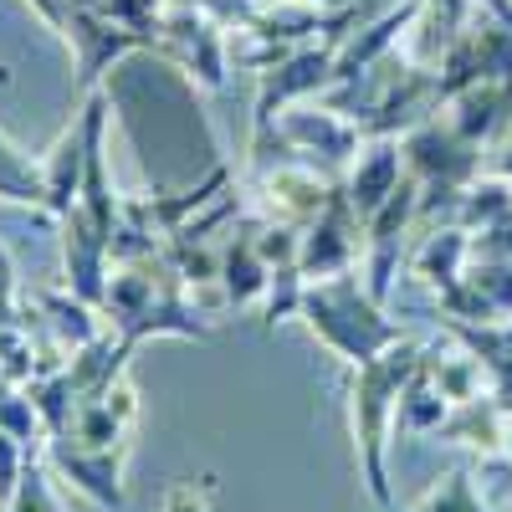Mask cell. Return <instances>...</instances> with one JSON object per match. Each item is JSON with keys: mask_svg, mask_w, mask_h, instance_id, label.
<instances>
[{"mask_svg": "<svg viewBox=\"0 0 512 512\" xmlns=\"http://www.w3.org/2000/svg\"><path fill=\"white\" fill-rule=\"evenodd\" d=\"M123 456H128V446H98L93 451V446H77L67 436L47 441V461L98 507H123V497H128L123 492Z\"/></svg>", "mask_w": 512, "mask_h": 512, "instance_id": "obj_7", "label": "cell"}, {"mask_svg": "<svg viewBox=\"0 0 512 512\" xmlns=\"http://www.w3.org/2000/svg\"><path fill=\"white\" fill-rule=\"evenodd\" d=\"M512 216V180H472L461 195V210H456V226L466 231H492Z\"/></svg>", "mask_w": 512, "mask_h": 512, "instance_id": "obj_19", "label": "cell"}, {"mask_svg": "<svg viewBox=\"0 0 512 512\" xmlns=\"http://www.w3.org/2000/svg\"><path fill=\"white\" fill-rule=\"evenodd\" d=\"M425 369H431V379L441 384V395L451 400V405H461V400H477V395H487L482 390V364L472 359V354H456V359H441L436 349H425Z\"/></svg>", "mask_w": 512, "mask_h": 512, "instance_id": "obj_20", "label": "cell"}, {"mask_svg": "<svg viewBox=\"0 0 512 512\" xmlns=\"http://www.w3.org/2000/svg\"><path fill=\"white\" fill-rule=\"evenodd\" d=\"M466 262H472V231L466 226H436V231H425L420 246L410 251V272L420 282H431L436 292L461 282Z\"/></svg>", "mask_w": 512, "mask_h": 512, "instance_id": "obj_15", "label": "cell"}, {"mask_svg": "<svg viewBox=\"0 0 512 512\" xmlns=\"http://www.w3.org/2000/svg\"><path fill=\"white\" fill-rule=\"evenodd\" d=\"M507 425H512V415L492 400V390L487 395H477V400H461V405H451V415H446V425H441V441H461V446H472V451H482V456H497V451H507Z\"/></svg>", "mask_w": 512, "mask_h": 512, "instance_id": "obj_14", "label": "cell"}, {"mask_svg": "<svg viewBox=\"0 0 512 512\" xmlns=\"http://www.w3.org/2000/svg\"><path fill=\"white\" fill-rule=\"evenodd\" d=\"M88 108H77V118L62 128V139L52 144V154L41 159V175H47V216L62 221L72 200H77V185H82V164H88Z\"/></svg>", "mask_w": 512, "mask_h": 512, "instance_id": "obj_11", "label": "cell"}, {"mask_svg": "<svg viewBox=\"0 0 512 512\" xmlns=\"http://www.w3.org/2000/svg\"><path fill=\"white\" fill-rule=\"evenodd\" d=\"M359 246H364V221H359L349 190L338 185L333 200L323 205V216L303 231V256H297L303 282H323V277H338V272H354Z\"/></svg>", "mask_w": 512, "mask_h": 512, "instance_id": "obj_5", "label": "cell"}, {"mask_svg": "<svg viewBox=\"0 0 512 512\" xmlns=\"http://www.w3.org/2000/svg\"><path fill=\"white\" fill-rule=\"evenodd\" d=\"M267 282H272V267H267L262 246H256V221H246L241 236H231L221 251V292L231 308H246L267 297Z\"/></svg>", "mask_w": 512, "mask_h": 512, "instance_id": "obj_13", "label": "cell"}, {"mask_svg": "<svg viewBox=\"0 0 512 512\" xmlns=\"http://www.w3.org/2000/svg\"><path fill=\"white\" fill-rule=\"evenodd\" d=\"M0 200L47 210V175H41V164H31L6 134H0Z\"/></svg>", "mask_w": 512, "mask_h": 512, "instance_id": "obj_18", "label": "cell"}, {"mask_svg": "<svg viewBox=\"0 0 512 512\" xmlns=\"http://www.w3.org/2000/svg\"><path fill=\"white\" fill-rule=\"evenodd\" d=\"M446 415H451V400L441 395V384L431 379V369H425V359H420V369L410 374V384L400 390L395 431L400 436H436L441 425H446Z\"/></svg>", "mask_w": 512, "mask_h": 512, "instance_id": "obj_16", "label": "cell"}, {"mask_svg": "<svg viewBox=\"0 0 512 512\" xmlns=\"http://www.w3.org/2000/svg\"><path fill=\"white\" fill-rule=\"evenodd\" d=\"M415 512H492V507H482V497H477V487H472V472L461 466V472H451Z\"/></svg>", "mask_w": 512, "mask_h": 512, "instance_id": "obj_22", "label": "cell"}, {"mask_svg": "<svg viewBox=\"0 0 512 512\" xmlns=\"http://www.w3.org/2000/svg\"><path fill=\"white\" fill-rule=\"evenodd\" d=\"M62 36H67V47L77 52V77H82V88H88V93L98 88V77H103L118 57H128V52H149V36L128 31V26L98 16V11H82V6H72Z\"/></svg>", "mask_w": 512, "mask_h": 512, "instance_id": "obj_6", "label": "cell"}, {"mask_svg": "<svg viewBox=\"0 0 512 512\" xmlns=\"http://www.w3.org/2000/svg\"><path fill=\"white\" fill-rule=\"evenodd\" d=\"M405 169L420 180V185H456L466 190L477 175H482V144L461 139L451 118H425L420 128L405 134Z\"/></svg>", "mask_w": 512, "mask_h": 512, "instance_id": "obj_4", "label": "cell"}, {"mask_svg": "<svg viewBox=\"0 0 512 512\" xmlns=\"http://www.w3.org/2000/svg\"><path fill=\"white\" fill-rule=\"evenodd\" d=\"M425 349L415 338H400L390 344L379 359L359 364L349 374V410H354V446H359V466H364V487L379 507H390L395 492H390V461H384V446H390V431H395V405H400V390L410 384V374L420 369Z\"/></svg>", "mask_w": 512, "mask_h": 512, "instance_id": "obj_1", "label": "cell"}, {"mask_svg": "<svg viewBox=\"0 0 512 512\" xmlns=\"http://www.w3.org/2000/svg\"><path fill=\"white\" fill-rule=\"evenodd\" d=\"M6 384H16V379H6V374H0V395H6Z\"/></svg>", "mask_w": 512, "mask_h": 512, "instance_id": "obj_24", "label": "cell"}, {"mask_svg": "<svg viewBox=\"0 0 512 512\" xmlns=\"http://www.w3.org/2000/svg\"><path fill=\"white\" fill-rule=\"evenodd\" d=\"M164 512H210V502H205V487H195V482H175L164 492V502H159Z\"/></svg>", "mask_w": 512, "mask_h": 512, "instance_id": "obj_23", "label": "cell"}, {"mask_svg": "<svg viewBox=\"0 0 512 512\" xmlns=\"http://www.w3.org/2000/svg\"><path fill=\"white\" fill-rule=\"evenodd\" d=\"M308 328L318 333V344H328L349 369L379 359L390 344H400V323L384 318V303H374L369 287L359 282V272H338V277H323V282H308L303 287V308Z\"/></svg>", "mask_w": 512, "mask_h": 512, "instance_id": "obj_2", "label": "cell"}, {"mask_svg": "<svg viewBox=\"0 0 512 512\" xmlns=\"http://www.w3.org/2000/svg\"><path fill=\"white\" fill-rule=\"evenodd\" d=\"M0 512H62V502H57V492H52V482H47V466H41V451H31L16 497L0 507Z\"/></svg>", "mask_w": 512, "mask_h": 512, "instance_id": "obj_21", "label": "cell"}, {"mask_svg": "<svg viewBox=\"0 0 512 512\" xmlns=\"http://www.w3.org/2000/svg\"><path fill=\"white\" fill-rule=\"evenodd\" d=\"M134 420H139V395H134V384H128V379H118L108 395L77 405L67 441L93 446V451H98V446H128V431H134Z\"/></svg>", "mask_w": 512, "mask_h": 512, "instance_id": "obj_10", "label": "cell"}, {"mask_svg": "<svg viewBox=\"0 0 512 512\" xmlns=\"http://www.w3.org/2000/svg\"><path fill=\"white\" fill-rule=\"evenodd\" d=\"M272 134L282 139V149L287 154H323L333 169L338 164H349L354 154H359V123L354 118H344V113H333V108H313V113H282L277 123H267ZM262 134V128H256Z\"/></svg>", "mask_w": 512, "mask_h": 512, "instance_id": "obj_8", "label": "cell"}, {"mask_svg": "<svg viewBox=\"0 0 512 512\" xmlns=\"http://www.w3.org/2000/svg\"><path fill=\"white\" fill-rule=\"evenodd\" d=\"M333 190L338 185L318 180V169L292 164V159H277V169H267V175H262V200L272 210V221H282L292 231H308L323 216V205L333 200Z\"/></svg>", "mask_w": 512, "mask_h": 512, "instance_id": "obj_9", "label": "cell"}, {"mask_svg": "<svg viewBox=\"0 0 512 512\" xmlns=\"http://www.w3.org/2000/svg\"><path fill=\"white\" fill-rule=\"evenodd\" d=\"M400 180H405V149H400V139H374V144L359 154L354 175H349V185H344L349 200H354V210H359V221H369L374 210L400 190Z\"/></svg>", "mask_w": 512, "mask_h": 512, "instance_id": "obj_12", "label": "cell"}, {"mask_svg": "<svg viewBox=\"0 0 512 512\" xmlns=\"http://www.w3.org/2000/svg\"><path fill=\"white\" fill-rule=\"evenodd\" d=\"M221 21L195 6H169L154 26V47L164 62L185 67L190 77H200V88H221L226 82V41H221Z\"/></svg>", "mask_w": 512, "mask_h": 512, "instance_id": "obj_3", "label": "cell"}, {"mask_svg": "<svg viewBox=\"0 0 512 512\" xmlns=\"http://www.w3.org/2000/svg\"><path fill=\"white\" fill-rule=\"evenodd\" d=\"M36 308H41V323L52 328V338L72 354V349H82V344H93V338L103 333V308H93V303H82L77 292H36Z\"/></svg>", "mask_w": 512, "mask_h": 512, "instance_id": "obj_17", "label": "cell"}]
</instances>
